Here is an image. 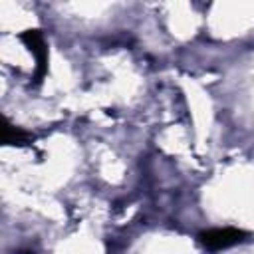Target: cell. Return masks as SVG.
Here are the masks:
<instances>
[{"label":"cell","instance_id":"obj_1","mask_svg":"<svg viewBox=\"0 0 254 254\" xmlns=\"http://www.w3.org/2000/svg\"><path fill=\"white\" fill-rule=\"evenodd\" d=\"M242 236H246L242 230H236V228H212V230H206L200 234V240L204 246L208 248H228L236 242L242 240Z\"/></svg>","mask_w":254,"mask_h":254}]
</instances>
